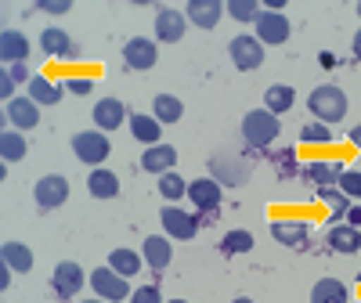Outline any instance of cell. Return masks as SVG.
<instances>
[{
  "label": "cell",
  "instance_id": "cell-23",
  "mask_svg": "<svg viewBox=\"0 0 361 303\" xmlns=\"http://www.w3.org/2000/svg\"><path fill=\"white\" fill-rule=\"evenodd\" d=\"M87 192L94 195V199H116L119 195V177L112 170H105V166L90 170L87 173Z\"/></svg>",
  "mask_w": 361,
  "mask_h": 303
},
{
  "label": "cell",
  "instance_id": "cell-19",
  "mask_svg": "<svg viewBox=\"0 0 361 303\" xmlns=\"http://www.w3.org/2000/svg\"><path fill=\"white\" fill-rule=\"evenodd\" d=\"M340 173H343L340 159H307V166H304V177L314 180L318 188H333L340 180Z\"/></svg>",
  "mask_w": 361,
  "mask_h": 303
},
{
  "label": "cell",
  "instance_id": "cell-21",
  "mask_svg": "<svg viewBox=\"0 0 361 303\" xmlns=\"http://www.w3.org/2000/svg\"><path fill=\"white\" fill-rule=\"evenodd\" d=\"M141 256H145V264L156 271H159L170 264V256H173V246H170V238H159V235H148L145 238V246H141Z\"/></svg>",
  "mask_w": 361,
  "mask_h": 303
},
{
  "label": "cell",
  "instance_id": "cell-30",
  "mask_svg": "<svg viewBox=\"0 0 361 303\" xmlns=\"http://www.w3.org/2000/svg\"><path fill=\"white\" fill-rule=\"evenodd\" d=\"M152 116L166 127V123H177V119L185 116V105H180V98H173V94H156V101H152Z\"/></svg>",
  "mask_w": 361,
  "mask_h": 303
},
{
  "label": "cell",
  "instance_id": "cell-14",
  "mask_svg": "<svg viewBox=\"0 0 361 303\" xmlns=\"http://www.w3.org/2000/svg\"><path fill=\"white\" fill-rule=\"evenodd\" d=\"M123 123H127V105L119 101V98H102L94 105V127L102 134H112V130H119Z\"/></svg>",
  "mask_w": 361,
  "mask_h": 303
},
{
  "label": "cell",
  "instance_id": "cell-11",
  "mask_svg": "<svg viewBox=\"0 0 361 303\" xmlns=\"http://www.w3.org/2000/svg\"><path fill=\"white\" fill-rule=\"evenodd\" d=\"M33 195H37L40 209H58V206H66V199H69V180L62 173H47V177L37 180Z\"/></svg>",
  "mask_w": 361,
  "mask_h": 303
},
{
  "label": "cell",
  "instance_id": "cell-26",
  "mask_svg": "<svg viewBox=\"0 0 361 303\" xmlns=\"http://www.w3.org/2000/svg\"><path fill=\"white\" fill-rule=\"evenodd\" d=\"M293 105H296V90H293V87H286V83L267 87V94H264V109H267L271 116H282V112H289Z\"/></svg>",
  "mask_w": 361,
  "mask_h": 303
},
{
  "label": "cell",
  "instance_id": "cell-5",
  "mask_svg": "<svg viewBox=\"0 0 361 303\" xmlns=\"http://www.w3.org/2000/svg\"><path fill=\"white\" fill-rule=\"evenodd\" d=\"M83 282H90V278L83 275V267L76 260H62L54 267V275H51V289H54L58 299H73L83 289Z\"/></svg>",
  "mask_w": 361,
  "mask_h": 303
},
{
  "label": "cell",
  "instance_id": "cell-48",
  "mask_svg": "<svg viewBox=\"0 0 361 303\" xmlns=\"http://www.w3.org/2000/svg\"><path fill=\"white\" fill-rule=\"evenodd\" d=\"M166 303H188V299H166Z\"/></svg>",
  "mask_w": 361,
  "mask_h": 303
},
{
  "label": "cell",
  "instance_id": "cell-44",
  "mask_svg": "<svg viewBox=\"0 0 361 303\" xmlns=\"http://www.w3.org/2000/svg\"><path fill=\"white\" fill-rule=\"evenodd\" d=\"M350 144L361 152V123H357V127H350Z\"/></svg>",
  "mask_w": 361,
  "mask_h": 303
},
{
  "label": "cell",
  "instance_id": "cell-18",
  "mask_svg": "<svg viewBox=\"0 0 361 303\" xmlns=\"http://www.w3.org/2000/svg\"><path fill=\"white\" fill-rule=\"evenodd\" d=\"M221 15H224L221 0H188V11H185V18L199 29H214L221 22Z\"/></svg>",
  "mask_w": 361,
  "mask_h": 303
},
{
  "label": "cell",
  "instance_id": "cell-41",
  "mask_svg": "<svg viewBox=\"0 0 361 303\" xmlns=\"http://www.w3.org/2000/svg\"><path fill=\"white\" fill-rule=\"evenodd\" d=\"M8 73H11L15 83H33V73H29V66H11Z\"/></svg>",
  "mask_w": 361,
  "mask_h": 303
},
{
  "label": "cell",
  "instance_id": "cell-32",
  "mask_svg": "<svg viewBox=\"0 0 361 303\" xmlns=\"http://www.w3.org/2000/svg\"><path fill=\"white\" fill-rule=\"evenodd\" d=\"M250 249H253V235L243 231V228H235V231H228V235L221 238V253H228V256H235V253H250Z\"/></svg>",
  "mask_w": 361,
  "mask_h": 303
},
{
  "label": "cell",
  "instance_id": "cell-6",
  "mask_svg": "<svg viewBox=\"0 0 361 303\" xmlns=\"http://www.w3.org/2000/svg\"><path fill=\"white\" fill-rule=\"evenodd\" d=\"M156 62H159V44H156V40L130 37V40L123 44V66H127V69L145 73V69H152Z\"/></svg>",
  "mask_w": 361,
  "mask_h": 303
},
{
  "label": "cell",
  "instance_id": "cell-50",
  "mask_svg": "<svg viewBox=\"0 0 361 303\" xmlns=\"http://www.w3.org/2000/svg\"><path fill=\"white\" fill-rule=\"evenodd\" d=\"M357 282H361V275H357Z\"/></svg>",
  "mask_w": 361,
  "mask_h": 303
},
{
  "label": "cell",
  "instance_id": "cell-42",
  "mask_svg": "<svg viewBox=\"0 0 361 303\" xmlns=\"http://www.w3.org/2000/svg\"><path fill=\"white\" fill-rule=\"evenodd\" d=\"M11 275H15V271L8 264H0V289H11Z\"/></svg>",
  "mask_w": 361,
  "mask_h": 303
},
{
  "label": "cell",
  "instance_id": "cell-46",
  "mask_svg": "<svg viewBox=\"0 0 361 303\" xmlns=\"http://www.w3.org/2000/svg\"><path fill=\"white\" fill-rule=\"evenodd\" d=\"M231 303H253L250 296H238V299H231Z\"/></svg>",
  "mask_w": 361,
  "mask_h": 303
},
{
  "label": "cell",
  "instance_id": "cell-2",
  "mask_svg": "<svg viewBox=\"0 0 361 303\" xmlns=\"http://www.w3.org/2000/svg\"><path fill=\"white\" fill-rule=\"evenodd\" d=\"M279 134H282L279 116H271L267 109H253V112H246V119H243V137H246V144H253V148H267V144H275Z\"/></svg>",
  "mask_w": 361,
  "mask_h": 303
},
{
  "label": "cell",
  "instance_id": "cell-10",
  "mask_svg": "<svg viewBox=\"0 0 361 303\" xmlns=\"http://www.w3.org/2000/svg\"><path fill=\"white\" fill-rule=\"evenodd\" d=\"M257 25V40L264 44V47H279V44H286L289 40V18L286 15H279V11H260V18L253 22Z\"/></svg>",
  "mask_w": 361,
  "mask_h": 303
},
{
  "label": "cell",
  "instance_id": "cell-22",
  "mask_svg": "<svg viewBox=\"0 0 361 303\" xmlns=\"http://www.w3.org/2000/svg\"><path fill=\"white\" fill-rule=\"evenodd\" d=\"M325 242H329V249H333V253H357L361 249V228L336 224V228H329Z\"/></svg>",
  "mask_w": 361,
  "mask_h": 303
},
{
  "label": "cell",
  "instance_id": "cell-16",
  "mask_svg": "<svg viewBox=\"0 0 361 303\" xmlns=\"http://www.w3.org/2000/svg\"><path fill=\"white\" fill-rule=\"evenodd\" d=\"M271 238L289 246V249H300L311 238V224L307 221H275L271 224Z\"/></svg>",
  "mask_w": 361,
  "mask_h": 303
},
{
  "label": "cell",
  "instance_id": "cell-28",
  "mask_svg": "<svg viewBox=\"0 0 361 303\" xmlns=\"http://www.w3.org/2000/svg\"><path fill=\"white\" fill-rule=\"evenodd\" d=\"M141 264H145V256H137L134 249H112L109 253V267L116 271V275H123V278H137Z\"/></svg>",
  "mask_w": 361,
  "mask_h": 303
},
{
  "label": "cell",
  "instance_id": "cell-47",
  "mask_svg": "<svg viewBox=\"0 0 361 303\" xmlns=\"http://www.w3.org/2000/svg\"><path fill=\"white\" fill-rule=\"evenodd\" d=\"M83 303H109V299H98V296H94V299H83Z\"/></svg>",
  "mask_w": 361,
  "mask_h": 303
},
{
  "label": "cell",
  "instance_id": "cell-3",
  "mask_svg": "<svg viewBox=\"0 0 361 303\" xmlns=\"http://www.w3.org/2000/svg\"><path fill=\"white\" fill-rule=\"evenodd\" d=\"M73 152H76L80 163H90V166L98 170V163L109 159L112 144H109V134H102V130H80L73 137Z\"/></svg>",
  "mask_w": 361,
  "mask_h": 303
},
{
  "label": "cell",
  "instance_id": "cell-25",
  "mask_svg": "<svg viewBox=\"0 0 361 303\" xmlns=\"http://www.w3.org/2000/svg\"><path fill=\"white\" fill-rule=\"evenodd\" d=\"M130 134L141 141V144H148V148H152V144H163L159 141V134H163V123H159V119L156 116H130Z\"/></svg>",
  "mask_w": 361,
  "mask_h": 303
},
{
  "label": "cell",
  "instance_id": "cell-37",
  "mask_svg": "<svg viewBox=\"0 0 361 303\" xmlns=\"http://www.w3.org/2000/svg\"><path fill=\"white\" fill-rule=\"evenodd\" d=\"M130 303H166V299H163L159 285H141L130 292Z\"/></svg>",
  "mask_w": 361,
  "mask_h": 303
},
{
  "label": "cell",
  "instance_id": "cell-36",
  "mask_svg": "<svg viewBox=\"0 0 361 303\" xmlns=\"http://www.w3.org/2000/svg\"><path fill=\"white\" fill-rule=\"evenodd\" d=\"M336 188H340L347 199H361V170H343L340 180H336Z\"/></svg>",
  "mask_w": 361,
  "mask_h": 303
},
{
  "label": "cell",
  "instance_id": "cell-38",
  "mask_svg": "<svg viewBox=\"0 0 361 303\" xmlns=\"http://www.w3.org/2000/svg\"><path fill=\"white\" fill-rule=\"evenodd\" d=\"M44 15H69L73 11V4H69V0H40V4H37Z\"/></svg>",
  "mask_w": 361,
  "mask_h": 303
},
{
  "label": "cell",
  "instance_id": "cell-9",
  "mask_svg": "<svg viewBox=\"0 0 361 303\" xmlns=\"http://www.w3.org/2000/svg\"><path fill=\"white\" fill-rule=\"evenodd\" d=\"M90 289L98 292V299H109V303H119L130 296V285L123 275H116L112 267H98L94 275H90Z\"/></svg>",
  "mask_w": 361,
  "mask_h": 303
},
{
  "label": "cell",
  "instance_id": "cell-34",
  "mask_svg": "<svg viewBox=\"0 0 361 303\" xmlns=\"http://www.w3.org/2000/svg\"><path fill=\"white\" fill-rule=\"evenodd\" d=\"M159 195H163L166 202L185 199V195H188V180H185V177H177L173 170H170V173H163V177H159Z\"/></svg>",
  "mask_w": 361,
  "mask_h": 303
},
{
  "label": "cell",
  "instance_id": "cell-40",
  "mask_svg": "<svg viewBox=\"0 0 361 303\" xmlns=\"http://www.w3.org/2000/svg\"><path fill=\"white\" fill-rule=\"evenodd\" d=\"M0 98H4V105H8V101H15V80H11V73H8V69L0 73Z\"/></svg>",
  "mask_w": 361,
  "mask_h": 303
},
{
  "label": "cell",
  "instance_id": "cell-31",
  "mask_svg": "<svg viewBox=\"0 0 361 303\" xmlns=\"http://www.w3.org/2000/svg\"><path fill=\"white\" fill-rule=\"evenodd\" d=\"M0 159H4V163H22L25 159V137L18 130H4V134H0Z\"/></svg>",
  "mask_w": 361,
  "mask_h": 303
},
{
  "label": "cell",
  "instance_id": "cell-45",
  "mask_svg": "<svg viewBox=\"0 0 361 303\" xmlns=\"http://www.w3.org/2000/svg\"><path fill=\"white\" fill-rule=\"evenodd\" d=\"M354 58L361 62V29H357V37H354Z\"/></svg>",
  "mask_w": 361,
  "mask_h": 303
},
{
  "label": "cell",
  "instance_id": "cell-43",
  "mask_svg": "<svg viewBox=\"0 0 361 303\" xmlns=\"http://www.w3.org/2000/svg\"><path fill=\"white\" fill-rule=\"evenodd\" d=\"M347 224L350 228H361V206H350L347 209Z\"/></svg>",
  "mask_w": 361,
  "mask_h": 303
},
{
  "label": "cell",
  "instance_id": "cell-27",
  "mask_svg": "<svg viewBox=\"0 0 361 303\" xmlns=\"http://www.w3.org/2000/svg\"><path fill=\"white\" fill-rule=\"evenodd\" d=\"M62 90H66V87L51 83L47 76H33V83H29V98H33L37 105H44V109H51V105L62 101Z\"/></svg>",
  "mask_w": 361,
  "mask_h": 303
},
{
  "label": "cell",
  "instance_id": "cell-24",
  "mask_svg": "<svg viewBox=\"0 0 361 303\" xmlns=\"http://www.w3.org/2000/svg\"><path fill=\"white\" fill-rule=\"evenodd\" d=\"M0 264H8L15 275H29V271H33V253H29V246H22V242H4V246H0Z\"/></svg>",
  "mask_w": 361,
  "mask_h": 303
},
{
  "label": "cell",
  "instance_id": "cell-20",
  "mask_svg": "<svg viewBox=\"0 0 361 303\" xmlns=\"http://www.w3.org/2000/svg\"><path fill=\"white\" fill-rule=\"evenodd\" d=\"M40 47H44V54L47 58H62V62H69V58H76V51H73V40H69V33L66 29H44L40 33Z\"/></svg>",
  "mask_w": 361,
  "mask_h": 303
},
{
  "label": "cell",
  "instance_id": "cell-39",
  "mask_svg": "<svg viewBox=\"0 0 361 303\" xmlns=\"http://www.w3.org/2000/svg\"><path fill=\"white\" fill-rule=\"evenodd\" d=\"M62 87L69 90V94H90V90H94V83H90V80H83V76H69Z\"/></svg>",
  "mask_w": 361,
  "mask_h": 303
},
{
  "label": "cell",
  "instance_id": "cell-33",
  "mask_svg": "<svg viewBox=\"0 0 361 303\" xmlns=\"http://www.w3.org/2000/svg\"><path fill=\"white\" fill-rule=\"evenodd\" d=\"M260 4H257V0H228V4H224V15H231L235 22H257L260 18Z\"/></svg>",
  "mask_w": 361,
  "mask_h": 303
},
{
  "label": "cell",
  "instance_id": "cell-7",
  "mask_svg": "<svg viewBox=\"0 0 361 303\" xmlns=\"http://www.w3.org/2000/svg\"><path fill=\"white\" fill-rule=\"evenodd\" d=\"M228 51H231L235 69H243V73H253V69L264 66V44H260L257 37H250V33L235 37V40L228 44Z\"/></svg>",
  "mask_w": 361,
  "mask_h": 303
},
{
  "label": "cell",
  "instance_id": "cell-1",
  "mask_svg": "<svg viewBox=\"0 0 361 303\" xmlns=\"http://www.w3.org/2000/svg\"><path fill=\"white\" fill-rule=\"evenodd\" d=\"M307 109H311V116L318 119V123L333 127V123H343V119H347L350 105H347V94L336 83H322V87H314L307 94Z\"/></svg>",
  "mask_w": 361,
  "mask_h": 303
},
{
  "label": "cell",
  "instance_id": "cell-49",
  "mask_svg": "<svg viewBox=\"0 0 361 303\" xmlns=\"http://www.w3.org/2000/svg\"><path fill=\"white\" fill-rule=\"evenodd\" d=\"M357 18H361V4H357Z\"/></svg>",
  "mask_w": 361,
  "mask_h": 303
},
{
  "label": "cell",
  "instance_id": "cell-15",
  "mask_svg": "<svg viewBox=\"0 0 361 303\" xmlns=\"http://www.w3.org/2000/svg\"><path fill=\"white\" fill-rule=\"evenodd\" d=\"M29 40L18 33V29H4L0 33V58H4V66L11 69V66H25V58H29Z\"/></svg>",
  "mask_w": 361,
  "mask_h": 303
},
{
  "label": "cell",
  "instance_id": "cell-17",
  "mask_svg": "<svg viewBox=\"0 0 361 303\" xmlns=\"http://www.w3.org/2000/svg\"><path fill=\"white\" fill-rule=\"evenodd\" d=\"M173 163H177V148L173 144H152V148H145V156H141V170L156 173V177L170 173Z\"/></svg>",
  "mask_w": 361,
  "mask_h": 303
},
{
  "label": "cell",
  "instance_id": "cell-29",
  "mask_svg": "<svg viewBox=\"0 0 361 303\" xmlns=\"http://www.w3.org/2000/svg\"><path fill=\"white\" fill-rule=\"evenodd\" d=\"M311 303H347V285L340 278H322L311 289Z\"/></svg>",
  "mask_w": 361,
  "mask_h": 303
},
{
  "label": "cell",
  "instance_id": "cell-8",
  "mask_svg": "<svg viewBox=\"0 0 361 303\" xmlns=\"http://www.w3.org/2000/svg\"><path fill=\"white\" fill-rule=\"evenodd\" d=\"M159 221H163L166 238H180V242L195 238V231H199V224H202V217L188 214V209H177V206H166L163 214H159Z\"/></svg>",
  "mask_w": 361,
  "mask_h": 303
},
{
  "label": "cell",
  "instance_id": "cell-12",
  "mask_svg": "<svg viewBox=\"0 0 361 303\" xmlns=\"http://www.w3.org/2000/svg\"><path fill=\"white\" fill-rule=\"evenodd\" d=\"M4 119H8V123L22 134V130H33L37 123H40V105L33 101V98H15V101H8L4 105Z\"/></svg>",
  "mask_w": 361,
  "mask_h": 303
},
{
  "label": "cell",
  "instance_id": "cell-13",
  "mask_svg": "<svg viewBox=\"0 0 361 303\" xmlns=\"http://www.w3.org/2000/svg\"><path fill=\"white\" fill-rule=\"evenodd\" d=\"M185 29H188V18L180 11H173V8L156 11V44H180Z\"/></svg>",
  "mask_w": 361,
  "mask_h": 303
},
{
  "label": "cell",
  "instance_id": "cell-35",
  "mask_svg": "<svg viewBox=\"0 0 361 303\" xmlns=\"http://www.w3.org/2000/svg\"><path fill=\"white\" fill-rule=\"evenodd\" d=\"M300 141L304 144H329L333 141V130L325 123H307V127H300Z\"/></svg>",
  "mask_w": 361,
  "mask_h": 303
},
{
  "label": "cell",
  "instance_id": "cell-4",
  "mask_svg": "<svg viewBox=\"0 0 361 303\" xmlns=\"http://www.w3.org/2000/svg\"><path fill=\"white\" fill-rule=\"evenodd\" d=\"M221 180H214V177H199V180H192L188 185V202L199 209L202 217H214L217 209H221Z\"/></svg>",
  "mask_w": 361,
  "mask_h": 303
}]
</instances>
